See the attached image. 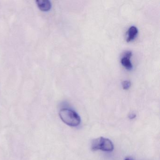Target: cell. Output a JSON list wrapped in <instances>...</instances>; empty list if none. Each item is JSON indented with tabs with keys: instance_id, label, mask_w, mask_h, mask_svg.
<instances>
[{
	"instance_id": "1",
	"label": "cell",
	"mask_w": 160,
	"mask_h": 160,
	"mask_svg": "<svg viewBox=\"0 0 160 160\" xmlns=\"http://www.w3.org/2000/svg\"><path fill=\"white\" fill-rule=\"evenodd\" d=\"M61 119L67 125L72 127L78 126L81 122V119L77 113L69 108H62L59 113Z\"/></svg>"
},
{
	"instance_id": "2",
	"label": "cell",
	"mask_w": 160,
	"mask_h": 160,
	"mask_svg": "<svg viewBox=\"0 0 160 160\" xmlns=\"http://www.w3.org/2000/svg\"><path fill=\"white\" fill-rule=\"evenodd\" d=\"M91 148L93 151L100 150L105 152H112L114 149V145L108 138L101 137L92 141Z\"/></svg>"
},
{
	"instance_id": "3",
	"label": "cell",
	"mask_w": 160,
	"mask_h": 160,
	"mask_svg": "<svg viewBox=\"0 0 160 160\" xmlns=\"http://www.w3.org/2000/svg\"><path fill=\"white\" fill-rule=\"evenodd\" d=\"M132 56V52L130 51H127L124 52L121 59V63L127 70H131L132 69V64L130 61Z\"/></svg>"
},
{
	"instance_id": "4",
	"label": "cell",
	"mask_w": 160,
	"mask_h": 160,
	"mask_svg": "<svg viewBox=\"0 0 160 160\" xmlns=\"http://www.w3.org/2000/svg\"><path fill=\"white\" fill-rule=\"evenodd\" d=\"M36 4L39 9L43 12H48L51 9L52 4L48 0H37Z\"/></svg>"
},
{
	"instance_id": "5",
	"label": "cell",
	"mask_w": 160,
	"mask_h": 160,
	"mask_svg": "<svg viewBox=\"0 0 160 160\" xmlns=\"http://www.w3.org/2000/svg\"><path fill=\"white\" fill-rule=\"evenodd\" d=\"M138 33V30L136 27L134 26L130 27L127 31V37L126 40L127 42H130L134 40L136 37Z\"/></svg>"
},
{
	"instance_id": "6",
	"label": "cell",
	"mask_w": 160,
	"mask_h": 160,
	"mask_svg": "<svg viewBox=\"0 0 160 160\" xmlns=\"http://www.w3.org/2000/svg\"><path fill=\"white\" fill-rule=\"evenodd\" d=\"M122 86L124 89H128L131 87V82L128 80H124L122 82Z\"/></svg>"
},
{
	"instance_id": "7",
	"label": "cell",
	"mask_w": 160,
	"mask_h": 160,
	"mask_svg": "<svg viewBox=\"0 0 160 160\" xmlns=\"http://www.w3.org/2000/svg\"><path fill=\"white\" fill-rule=\"evenodd\" d=\"M136 117V115L135 113H130L129 115H128V118H129V119H134Z\"/></svg>"
},
{
	"instance_id": "8",
	"label": "cell",
	"mask_w": 160,
	"mask_h": 160,
	"mask_svg": "<svg viewBox=\"0 0 160 160\" xmlns=\"http://www.w3.org/2000/svg\"><path fill=\"white\" fill-rule=\"evenodd\" d=\"M124 160H133L132 159L131 157H126V158H125V159H124Z\"/></svg>"
}]
</instances>
